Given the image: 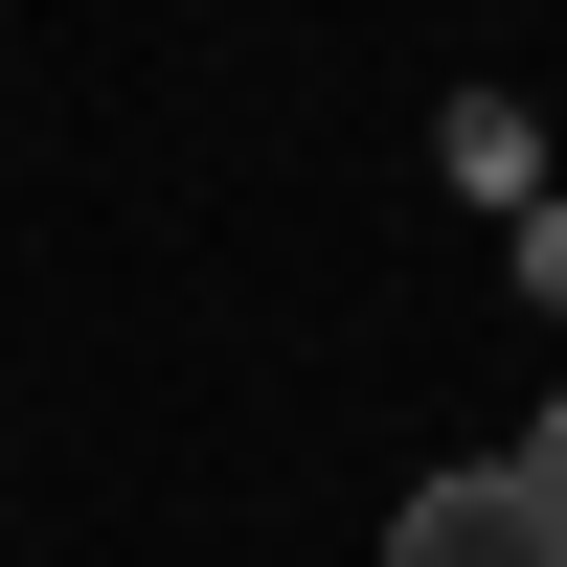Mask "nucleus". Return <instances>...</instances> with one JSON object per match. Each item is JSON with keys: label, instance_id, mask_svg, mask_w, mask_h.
<instances>
[{"label": "nucleus", "instance_id": "nucleus-1", "mask_svg": "<svg viewBox=\"0 0 567 567\" xmlns=\"http://www.w3.org/2000/svg\"><path fill=\"white\" fill-rule=\"evenodd\" d=\"M386 567H567V523L523 499V454H454V477H409Z\"/></svg>", "mask_w": 567, "mask_h": 567}, {"label": "nucleus", "instance_id": "nucleus-2", "mask_svg": "<svg viewBox=\"0 0 567 567\" xmlns=\"http://www.w3.org/2000/svg\"><path fill=\"white\" fill-rule=\"evenodd\" d=\"M523 499H545V523H567V386H545V432H523Z\"/></svg>", "mask_w": 567, "mask_h": 567}]
</instances>
